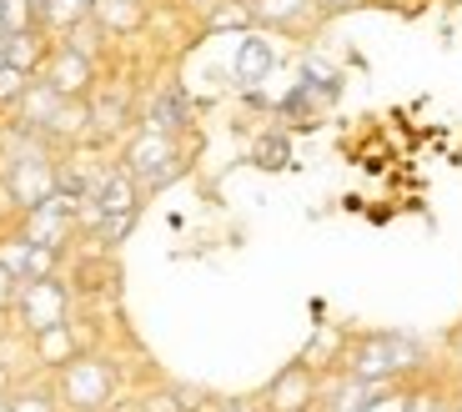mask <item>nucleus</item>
<instances>
[{
  "label": "nucleus",
  "mask_w": 462,
  "mask_h": 412,
  "mask_svg": "<svg viewBox=\"0 0 462 412\" xmlns=\"http://www.w3.org/2000/svg\"><path fill=\"white\" fill-rule=\"evenodd\" d=\"M332 372L362 382H417L428 378V342L417 332H346L342 337V357H337Z\"/></svg>",
  "instance_id": "nucleus-1"
},
{
  "label": "nucleus",
  "mask_w": 462,
  "mask_h": 412,
  "mask_svg": "<svg viewBox=\"0 0 462 412\" xmlns=\"http://www.w3.org/2000/svg\"><path fill=\"white\" fill-rule=\"evenodd\" d=\"M191 151H197V136L181 141V136H166V131L136 126L121 146H116V161H121V172L136 176L141 192L156 196V192L176 186L186 172H191Z\"/></svg>",
  "instance_id": "nucleus-2"
},
{
  "label": "nucleus",
  "mask_w": 462,
  "mask_h": 412,
  "mask_svg": "<svg viewBox=\"0 0 462 412\" xmlns=\"http://www.w3.org/2000/svg\"><path fill=\"white\" fill-rule=\"evenodd\" d=\"M56 398H60L66 412H116L121 402H126L121 362H116L106 347L70 357V362L56 372Z\"/></svg>",
  "instance_id": "nucleus-3"
},
{
  "label": "nucleus",
  "mask_w": 462,
  "mask_h": 412,
  "mask_svg": "<svg viewBox=\"0 0 462 412\" xmlns=\"http://www.w3.org/2000/svg\"><path fill=\"white\" fill-rule=\"evenodd\" d=\"M197 116H201V106H197V96H191V86H186L181 76H162L156 86L141 91L136 126L191 141V136H197Z\"/></svg>",
  "instance_id": "nucleus-4"
},
{
  "label": "nucleus",
  "mask_w": 462,
  "mask_h": 412,
  "mask_svg": "<svg viewBox=\"0 0 462 412\" xmlns=\"http://www.w3.org/2000/svg\"><path fill=\"white\" fill-rule=\"evenodd\" d=\"M76 312V292L66 276H41V282H21V297L11 307V327L21 337H35L46 327H60Z\"/></svg>",
  "instance_id": "nucleus-5"
},
{
  "label": "nucleus",
  "mask_w": 462,
  "mask_h": 412,
  "mask_svg": "<svg viewBox=\"0 0 462 412\" xmlns=\"http://www.w3.org/2000/svg\"><path fill=\"white\" fill-rule=\"evenodd\" d=\"M317 392H322V372H317L307 357H297V362H282L277 372L266 378V388L256 392V402H262V412H312Z\"/></svg>",
  "instance_id": "nucleus-6"
},
{
  "label": "nucleus",
  "mask_w": 462,
  "mask_h": 412,
  "mask_svg": "<svg viewBox=\"0 0 462 412\" xmlns=\"http://www.w3.org/2000/svg\"><path fill=\"white\" fill-rule=\"evenodd\" d=\"M252 21L277 41H317L327 25L317 0H252Z\"/></svg>",
  "instance_id": "nucleus-7"
},
{
  "label": "nucleus",
  "mask_w": 462,
  "mask_h": 412,
  "mask_svg": "<svg viewBox=\"0 0 462 412\" xmlns=\"http://www.w3.org/2000/svg\"><path fill=\"white\" fill-rule=\"evenodd\" d=\"M21 231L41 247H56V252H70L76 241H81V227H76V201L60 192H51L41 206H31L21 217Z\"/></svg>",
  "instance_id": "nucleus-8"
},
{
  "label": "nucleus",
  "mask_w": 462,
  "mask_h": 412,
  "mask_svg": "<svg viewBox=\"0 0 462 412\" xmlns=\"http://www.w3.org/2000/svg\"><path fill=\"white\" fill-rule=\"evenodd\" d=\"M0 176L15 192V201L31 211L56 192V151H31V156H5L0 161Z\"/></svg>",
  "instance_id": "nucleus-9"
},
{
  "label": "nucleus",
  "mask_w": 462,
  "mask_h": 412,
  "mask_svg": "<svg viewBox=\"0 0 462 412\" xmlns=\"http://www.w3.org/2000/svg\"><path fill=\"white\" fill-rule=\"evenodd\" d=\"M277 35H266V31H246L236 35V51H231V86L236 91H246V86H266L272 80V70H277Z\"/></svg>",
  "instance_id": "nucleus-10"
},
{
  "label": "nucleus",
  "mask_w": 462,
  "mask_h": 412,
  "mask_svg": "<svg viewBox=\"0 0 462 412\" xmlns=\"http://www.w3.org/2000/svg\"><path fill=\"white\" fill-rule=\"evenodd\" d=\"M41 76H46L51 86H56V91L66 96V101H76V96H91L96 86H101V76H106V70L96 66L91 56H81V51H70V46H60V41H56V51L46 56Z\"/></svg>",
  "instance_id": "nucleus-11"
},
{
  "label": "nucleus",
  "mask_w": 462,
  "mask_h": 412,
  "mask_svg": "<svg viewBox=\"0 0 462 412\" xmlns=\"http://www.w3.org/2000/svg\"><path fill=\"white\" fill-rule=\"evenodd\" d=\"M151 15H156L151 0H96V5H91V21L111 35L116 46L141 41V35L151 31Z\"/></svg>",
  "instance_id": "nucleus-12"
},
{
  "label": "nucleus",
  "mask_w": 462,
  "mask_h": 412,
  "mask_svg": "<svg viewBox=\"0 0 462 412\" xmlns=\"http://www.w3.org/2000/svg\"><path fill=\"white\" fill-rule=\"evenodd\" d=\"M70 357H81V337H76V327H70V322L46 327V332H35V337H25V367H31V372H46V378H56Z\"/></svg>",
  "instance_id": "nucleus-13"
},
{
  "label": "nucleus",
  "mask_w": 462,
  "mask_h": 412,
  "mask_svg": "<svg viewBox=\"0 0 462 412\" xmlns=\"http://www.w3.org/2000/svg\"><path fill=\"white\" fill-rule=\"evenodd\" d=\"M41 136L51 141L56 151H70V146H91V96H76V101H60L56 116L46 121Z\"/></svg>",
  "instance_id": "nucleus-14"
},
{
  "label": "nucleus",
  "mask_w": 462,
  "mask_h": 412,
  "mask_svg": "<svg viewBox=\"0 0 462 412\" xmlns=\"http://www.w3.org/2000/svg\"><path fill=\"white\" fill-rule=\"evenodd\" d=\"M60 101H66V96H60L46 76H31V86H25V96L15 101L11 121H15V126H25V131H46V121L56 116Z\"/></svg>",
  "instance_id": "nucleus-15"
},
{
  "label": "nucleus",
  "mask_w": 462,
  "mask_h": 412,
  "mask_svg": "<svg viewBox=\"0 0 462 412\" xmlns=\"http://www.w3.org/2000/svg\"><path fill=\"white\" fill-rule=\"evenodd\" d=\"M91 201L101 206V217H116V211H136V206H146V192H141L136 176L121 172V161H116L111 172L101 176V186H96Z\"/></svg>",
  "instance_id": "nucleus-16"
},
{
  "label": "nucleus",
  "mask_w": 462,
  "mask_h": 412,
  "mask_svg": "<svg viewBox=\"0 0 462 412\" xmlns=\"http://www.w3.org/2000/svg\"><path fill=\"white\" fill-rule=\"evenodd\" d=\"M56 51V41H51L41 25H31V31H15L5 35V66L25 70V76H41V66H46V56Z\"/></svg>",
  "instance_id": "nucleus-17"
},
{
  "label": "nucleus",
  "mask_w": 462,
  "mask_h": 412,
  "mask_svg": "<svg viewBox=\"0 0 462 412\" xmlns=\"http://www.w3.org/2000/svg\"><path fill=\"white\" fill-rule=\"evenodd\" d=\"M297 80H301V86H307V91H312L322 106H337V101H342V91H346V76L332 66V61L317 56V51H307V56L297 61Z\"/></svg>",
  "instance_id": "nucleus-18"
},
{
  "label": "nucleus",
  "mask_w": 462,
  "mask_h": 412,
  "mask_svg": "<svg viewBox=\"0 0 462 412\" xmlns=\"http://www.w3.org/2000/svg\"><path fill=\"white\" fill-rule=\"evenodd\" d=\"M252 5L246 0H217L197 15V35H246L252 31Z\"/></svg>",
  "instance_id": "nucleus-19"
},
{
  "label": "nucleus",
  "mask_w": 462,
  "mask_h": 412,
  "mask_svg": "<svg viewBox=\"0 0 462 412\" xmlns=\"http://www.w3.org/2000/svg\"><path fill=\"white\" fill-rule=\"evenodd\" d=\"M5 398H11V412H66L56 398V378H46V372H25Z\"/></svg>",
  "instance_id": "nucleus-20"
},
{
  "label": "nucleus",
  "mask_w": 462,
  "mask_h": 412,
  "mask_svg": "<svg viewBox=\"0 0 462 412\" xmlns=\"http://www.w3.org/2000/svg\"><path fill=\"white\" fill-rule=\"evenodd\" d=\"M86 15H91L86 0H35V25H41L51 41H60L66 31H76Z\"/></svg>",
  "instance_id": "nucleus-21"
},
{
  "label": "nucleus",
  "mask_w": 462,
  "mask_h": 412,
  "mask_svg": "<svg viewBox=\"0 0 462 412\" xmlns=\"http://www.w3.org/2000/svg\"><path fill=\"white\" fill-rule=\"evenodd\" d=\"M252 166H262V172H287V166H291V136H287V126H266L262 136L252 141Z\"/></svg>",
  "instance_id": "nucleus-22"
},
{
  "label": "nucleus",
  "mask_w": 462,
  "mask_h": 412,
  "mask_svg": "<svg viewBox=\"0 0 462 412\" xmlns=\"http://www.w3.org/2000/svg\"><path fill=\"white\" fill-rule=\"evenodd\" d=\"M141 211L146 206H136V211H116V217H101V227L91 231V237H81V241H91V247H101V252H121L131 241V231L141 227Z\"/></svg>",
  "instance_id": "nucleus-23"
},
{
  "label": "nucleus",
  "mask_w": 462,
  "mask_h": 412,
  "mask_svg": "<svg viewBox=\"0 0 462 412\" xmlns=\"http://www.w3.org/2000/svg\"><path fill=\"white\" fill-rule=\"evenodd\" d=\"M25 262H31V237H25L21 227H15V231H0V267L25 282Z\"/></svg>",
  "instance_id": "nucleus-24"
},
{
  "label": "nucleus",
  "mask_w": 462,
  "mask_h": 412,
  "mask_svg": "<svg viewBox=\"0 0 462 412\" xmlns=\"http://www.w3.org/2000/svg\"><path fill=\"white\" fill-rule=\"evenodd\" d=\"M60 267H66V252H56V247H41V241H31L25 282H41V276H60Z\"/></svg>",
  "instance_id": "nucleus-25"
},
{
  "label": "nucleus",
  "mask_w": 462,
  "mask_h": 412,
  "mask_svg": "<svg viewBox=\"0 0 462 412\" xmlns=\"http://www.w3.org/2000/svg\"><path fill=\"white\" fill-rule=\"evenodd\" d=\"M35 25V0H0V31L15 35V31H31Z\"/></svg>",
  "instance_id": "nucleus-26"
},
{
  "label": "nucleus",
  "mask_w": 462,
  "mask_h": 412,
  "mask_svg": "<svg viewBox=\"0 0 462 412\" xmlns=\"http://www.w3.org/2000/svg\"><path fill=\"white\" fill-rule=\"evenodd\" d=\"M21 217H25V206L15 201V192L5 186V176H0V231H15V227H21Z\"/></svg>",
  "instance_id": "nucleus-27"
},
{
  "label": "nucleus",
  "mask_w": 462,
  "mask_h": 412,
  "mask_svg": "<svg viewBox=\"0 0 462 412\" xmlns=\"http://www.w3.org/2000/svg\"><path fill=\"white\" fill-rule=\"evenodd\" d=\"M317 11H322V21H342L352 11H372V0H317Z\"/></svg>",
  "instance_id": "nucleus-28"
},
{
  "label": "nucleus",
  "mask_w": 462,
  "mask_h": 412,
  "mask_svg": "<svg viewBox=\"0 0 462 412\" xmlns=\"http://www.w3.org/2000/svg\"><path fill=\"white\" fill-rule=\"evenodd\" d=\"M15 297H21V276H11L5 267H0V312H5V317H11Z\"/></svg>",
  "instance_id": "nucleus-29"
},
{
  "label": "nucleus",
  "mask_w": 462,
  "mask_h": 412,
  "mask_svg": "<svg viewBox=\"0 0 462 412\" xmlns=\"http://www.w3.org/2000/svg\"><path fill=\"white\" fill-rule=\"evenodd\" d=\"M211 412H262V402H256V392L252 398H217Z\"/></svg>",
  "instance_id": "nucleus-30"
},
{
  "label": "nucleus",
  "mask_w": 462,
  "mask_h": 412,
  "mask_svg": "<svg viewBox=\"0 0 462 412\" xmlns=\"http://www.w3.org/2000/svg\"><path fill=\"white\" fill-rule=\"evenodd\" d=\"M372 5H382V11H402V15H417L428 0H372Z\"/></svg>",
  "instance_id": "nucleus-31"
},
{
  "label": "nucleus",
  "mask_w": 462,
  "mask_h": 412,
  "mask_svg": "<svg viewBox=\"0 0 462 412\" xmlns=\"http://www.w3.org/2000/svg\"><path fill=\"white\" fill-rule=\"evenodd\" d=\"M171 5H176V11H186V21L197 25V15L207 11V5H217V0H171Z\"/></svg>",
  "instance_id": "nucleus-32"
},
{
  "label": "nucleus",
  "mask_w": 462,
  "mask_h": 412,
  "mask_svg": "<svg viewBox=\"0 0 462 412\" xmlns=\"http://www.w3.org/2000/svg\"><path fill=\"white\" fill-rule=\"evenodd\" d=\"M0 66H5V35H0Z\"/></svg>",
  "instance_id": "nucleus-33"
},
{
  "label": "nucleus",
  "mask_w": 462,
  "mask_h": 412,
  "mask_svg": "<svg viewBox=\"0 0 462 412\" xmlns=\"http://www.w3.org/2000/svg\"><path fill=\"white\" fill-rule=\"evenodd\" d=\"M5 327H11V317H5V312H0V332H5Z\"/></svg>",
  "instance_id": "nucleus-34"
},
{
  "label": "nucleus",
  "mask_w": 462,
  "mask_h": 412,
  "mask_svg": "<svg viewBox=\"0 0 462 412\" xmlns=\"http://www.w3.org/2000/svg\"><path fill=\"white\" fill-rule=\"evenodd\" d=\"M0 412H11V398H0Z\"/></svg>",
  "instance_id": "nucleus-35"
},
{
  "label": "nucleus",
  "mask_w": 462,
  "mask_h": 412,
  "mask_svg": "<svg viewBox=\"0 0 462 412\" xmlns=\"http://www.w3.org/2000/svg\"><path fill=\"white\" fill-rule=\"evenodd\" d=\"M86 5H96V0H86Z\"/></svg>",
  "instance_id": "nucleus-36"
},
{
  "label": "nucleus",
  "mask_w": 462,
  "mask_h": 412,
  "mask_svg": "<svg viewBox=\"0 0 462 412\" xmlns=\"http://www.w3.org/2000/svg\"><path fill=\"white\" fill-rule=\"evenodd\" d=\"M246 5H252V0H246Z\"/></svg>",
  "instance_id": "nucleus-37"
},
{
  "label": "nucleus",
  "mask_w": 462,
  "mask_h": 412,
  "mask_svg": "<svg viewBox=\"0 0 462 412\" xmlns=\"http://www.w3.org/2000/svg\"><path fill=\"white\" fill-rule=\"evenodd\" d=\"M452 5H457V0H452Z\"/></svg>",
  "instance_id": "nucleus-38"
},
{
  "label": "nucleus",
  "mask_w": 462,
  "mask_h": 412,
  "mask_svg": "<svg viewBox=\"0 0 462 412\" xmlns=\"http://www.w3.org/2000/svg\"><path fill=\"white\" fill-rule=\"evenodd\" d=\"M312 412H317V407H312Z\"/></svg>",
  "instance_id": "nucleus-39"
}]
</instances>
